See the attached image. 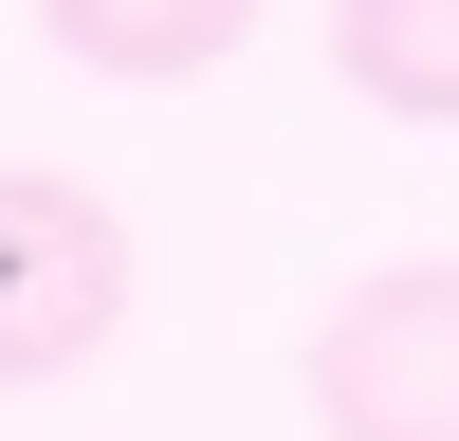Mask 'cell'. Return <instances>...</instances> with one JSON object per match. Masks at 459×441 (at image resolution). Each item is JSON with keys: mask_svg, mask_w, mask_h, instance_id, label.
<instances>
[{"mask_svg": "<svg viewBox=\"0 0 459 441\" xmlns=\"http://www.w3.org/2000/svg\"><path fill=\"white\" fill-rule=\"evenodd\" d=\"M147 257L129 220L92 203L74 166H0V386H74V368L129 331Z\"/></svg>", "mask_w": 459, "mask_h": 441, "instance_id": "obj_1", "label": "cell"}, {"mask_svg": "<svg viewBox=\"0 0 459 441\" xmlns=\"http://www.w3.org/2000/svg\"><path fill=\"white\" fill-rule=\"evenodd\" d=\"M313 441H459V257H386L313 313Z\"/></svg>", "mask_w": 459, "mask_h": 441, "instance_id": "obj_2", "label": "cell"}, {"mask_svg": "<svg viewBox=\"0 0 459 441\" xmlns=\"http://www.w3.org/2000/svg\"><path fill=\"white\" fill-rule=\"evenodd\" d=\"M37 37H56L74 74H129V92H184V74H221L257 37V0H37Z\"/></svg>", "mask_w": 459, "mask_h": 441, "instance_id": "obj_3", "label": "cell"}, {"mask_svg": "<svg viewBox=\"0 0 459 441\" xmlns=\"http://www.w3.org/2000/svg\"><path fill=\"white\" fill-rule=\"evenodd\" d=\"M331 74L404 129H459V0H331Z\"/></svg>", "mask_w": 459, "mask_h": 441, "instance_id": "obj_4", "label": "cell"}]
</instances>
